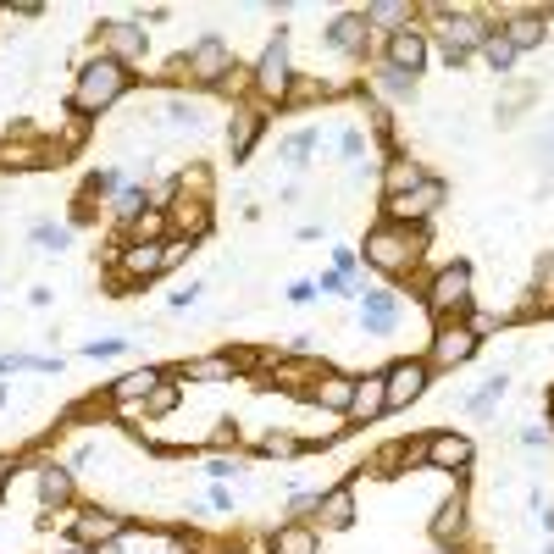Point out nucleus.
Returning a JSON list of instances; mask_svg holds the SVG:
<instances>
[{
    "label": "nucleus",
    "instance_id": "nucleus-31",
    "mask_svg": "<svg viewBox=\"0 0 554 554\" xmlns=\"http://www.w3.org/2000/svg\"><path fill=\"white\" fill-rule=\"evenodd\" d=\"M150 205H156V194L133 183V189H117V200H111V211H117V217L133 228V222H139V217H145V211H150Z\"/></svg>",
    "mask_w": 554,
    "mask_h": 554
},
{
    "label": "nucleus",
    "instance_id": "nucleus-48",
    "mask_svg": "<svg viewBox=\"0 0 554 554\" xmlns=\"http://www.w3.org/2000/svg\"><path fill=\"white\" fill-rule=\"evenodd\" d=\"M50 554H95V549H84V543H61V549H50Z\"/></svg>",
    "mask_w": 554,
    "mask_h": 554
},
{
    "label": "nucleus",
    "instance_id": "nucleus-29",
    "mask_svg": "<svg viewBox=\"0 0 554 554\" xmlns=\"http://www.w3.org/2000/svg\"><path fill=\"white\" fill-rule=\"evenodd\" d=\"M178 399H183V383H178V377H161L156 394L145 399V422H167L172 410H178Z\"/></svg>",
    "mask_w": 554,
    "mask_h": 554
},
{
    "label": "nucleus",
    "instance_id": "nucleus-50",
    "mask_svg": "<svg viewBox=\"0 0 554 554\" xmlns=\"http://www.w3.org/2000/svg\"><path fill=\"white\" fill-rule=\"evenodd\" d=\"M233 554H239V549H233Z\"/></svg>",
    "mask_w": 554,
    "mask_h": 554
},
{
    "label": "nucleus",
    "instance_id": "nucleus-1",
    "mask_svg": "<svg viewBox=\"0 0 554 554\" xmlns=\"http://www.w3.org/2000/svg\"><path fill=\"white\" fill-rule=\"evenodd\" d=\"M427 255V233L422 228H410V222H377V228H366L361 239V261L372 266V272L383 277H405L416 272V261Z\"/></svg>",
    "mask_w": 554,
    "mask_h": 554
},
{
    "label": "nucleus",
    "instance_id": "nucleus-8",
    "mask_svg": "<svg viewBox=\"0 0 554 554\" xmlns=\"http://www.w3.org/2000/svg\"><path fill=\"white\" fill-rule=\"evenodd\" d=\"M482 338L471 333L466 322H444L433 333V344H427V372H455V366H466L471 355H477Z\"/></svg>",
    "mask_w": 554,
    "mask_h": 554
},
{
    "label": "nucleus",
    "instance_id": "nucleus-18",
    "mask_svg": "<svg viewBox=\"0 0 554 554\" xmlns=\"http://www.w3.org/2000/svg\"><path fill=\"white\" fill-rule=\"evenodd\" d=\"M266 133V111L255 106H233V122H228V156L233 161H250L255 156V139Z\"/></svg>",
    "mask_w": 554,
    "mask_h": 554
},
{
    "label": "nucleus",
    "instance_id": "nucleus-5",
    "mask_svg": "<svg viewBox=\"0 0 554 554\" xmlns=\"http://www.w3.org/2000/svg\"><path fill=\"white\" fill-rule=\"evenodd\" d=\"M427 311L438 316V327L471 316V266L466 261H449L427 277Z\"/></svg>",
    "mask_w": 554,
    "mask_h": 554
},
{
    "label": "nucleus",
    "instance_id": "nucleus-51",
    "mask_svg": "<svg viewBox=\"0 0 554 554\" xmlns=\"http://www.w3.org/2000/svg\"><path fill=\"white\" fill-rule=\"evenodd\" d=\"M549 150H554V145H549Z\"/></svg>",
    "mask_w": 554,
    "mask_h": 554
},
{
    "label": "nucleus",
    "instance_id": "nucleus-13",
    "mask_svg": "<svg viewBox=\"0 0 554 554\" xmlns=\"http://www.w3.org/2000/svg\"><path fill=\"white\" fill-rule=\"evenodd\" d=\"M427 383H433V372H427V361H394L383 372V394H388V410H405L416 405V399L427 394Z\"/></svg>",
    "mask_w": 554,
    "mask_h": 554
},
{
    "label": "nucleus",
    "instance_id": "nucleus-24",
    "mask_svg": "<svg viewBox=\"0 0 554 554\" xmlns=\"http://www.w3.org/2000/svg\"><path fill=\"white\" fill-rule=\"evenodd\" d=\"M266 549H272V554H316L322 543H316L311 521H283V527L266 532Z\"/></svg>",
    "mask_w": 554,
    "mask_h": 554
},
{
    "label": "nucleus",
    "instance_id": "nucleus-3",
    "mask_svg": "<svg viewBox=\"0 0 554 554\" xmlns=\"http://www.w3.org/2000/svg\"><path fill=\"white\" fill-rule=\"evenodd\" d=\"M433 17H438V34H444V67H449V73H460L471 50H482V45H488V34H494L488 17L471 12V6H438Z\"/></svg>",
    "mask_w": 554,
    "mask_h": 554
},
{
    "label": "nucleus",
    "instance_id": "nucleus-25",
    "mask_svg": "<svg viewBox=\"0 0 554 554\" xmlns=\"http://www.w3.org/2000/svg\"><path fill=\"white\" fill-rule=\"evenodd\" d=\"M422 178H427V172H422V161H416V156H388L383 161V205L399 200V194H410Z\"/></svg>",
    "mask_w": 554,
    "mask_h": 554
},
{
    "label": "nucleus",
    "instance_id": "nucleus-17",
    "mask_svg": "<svg viewBox=\"0 0 554 554\" xmlns=\"http://www.w3.org/2000/svg\"><path fill=\"white\" fill-rule=\"evenodd\" d=\"M366 45H372V28H366L361 12H344V17H333V23H327V50H338V56L361 61Z\"/></svg>",
    "mask_w": 554,
    "mask_h": 554
},
{
    "label": "nucleus",
    "instance_id": "nucleus-43",
    "mask_svg": "<svg viewBox=\"0 0 554 554\" xmlns=\"http://www.w3.org/2000/svg\"><path fill=\"white\" fill-rule=\"evenodd\" d=\"M205 471H211V477H217V482H228L239 466H233V460H222V455H211V460H205Z\"/></svg>",
    "mask_w": 554,
    "mask_h": 554
},
{
    "label": "nucleus",
    "instance_id": "nucleus-42",
    "mask_svg": "<svg viewBox=\"0 0 554 554\" xmlns=\"http://www.w3.org/2000/svg\"><path fill=\"white\" fill-rule=\"evenodd\" d=\"M355 266H361V255H355V250H338V255H333V272H338V277H350Z\"/></svg>",
    "mask_w": 554,
    "mask_h": 554
},
{
    "label": "nucleus",
    "instance_id": "nucleus-45",
    "mask_svg": "<svg viewBox=\"0 0 554 554\" xmlns=\"http://www.w3.org/2000/svg\"><path fill=\"white\" fill-rule=\"evenodd\" d=\"M194 300H200V283H189V289H178V294H172V311H189Z\"/></svg>",
    "mask_w": 554,
    "mask_h": 554
},
{
    "label": "nucleus",
    "instance_id": "nucleus-44",
    "mask_svg": "<svg viewBox=\"0 0 554 554\" xmlns=\"http://www.w3.org/2000/svg\"><path fill=\"white\" fill-rule=\"evenodd\" d=\"M289 300L294 305H311L316 300V283H305V277H300V283H289Z\"/></svg>",
    "mask_w": 554,
    "mask_h": 554
},
{
    "label": "nucleus",
    "instance_id": "nucleus-35",
    "mask_svg": "<svg viewBox=\"0 0 554 554\" xmlns=\"http://www.w3.org/2000/svg\"><path fill=\"white\" fill-rule=\"evenodd\" d=\"M505 394H510V377H505V372H494L488 383H482V394H471V410H477V416H488V410H494Z\"/></svg>",
    "mask_w": 554,
    "mask_h": 554
},
{
    "label": "nucleus",
    "instance_id": "nucleus-11",
    "mask_svg": "<svg viewBox=\"0 0 554 554\" xmlns=\"http://www.w3.org/2000/svg\"><path fill=\"white\" fill-rule=\"evenodd\" d=\"M444 194H449V183L444 178H422L410 194H399V200H388L383 211H388V222H410V228H422L427 217H433L438 205H444Z\"/></svg>",
    "mask_w": 554,
    "mask_h": 554
},
{
    "label": "nucleus",
    "instance_id": "nucleus-38",
    "mask_svg": "<svg viewBox=\"0 0 554 554\" xmlns=\"http://www.w3.org/2000/svg\"><path fill=\"white\" fill-rule=\"evenodd\" d=\"M128 350V338H95V344H89L84 355H95V361H106V355H122Z\"/></svg>",
    "mask_w": 554,
    "mask_h": 554
},
{
    "label": "nucleus",
    "instance_id": "nucleus-7",
    "mask_svg": "<svg viewBox=\"0 0 554 554\" xmlns=\"http://www.w3.org/2000/svg\"><path fill=\"white\" fill-rule=\"evenodd\" d=\"M167 211V239H205L211 233V200H200V194H178V183H172V200L161 205Z\"/></svg>",
    "mask_w": 554,
    "mask_h": 554
},
{
    "label": "nucleus",
    "instance_id": "nucleus-49",
    "mask_svg": "<svg viewBox=\"0 0 554 554\" xmlns=\"http://www.w3.org/2000/svg\"><path fill=\"white\" fill-rule=\"evenodd\" d=\"M6 482H12V466H6V460H0V494H6Z\"/></svg>",
    "mask_w": 554,
    "mask_h": 554
},
{
    "label": "nucleus",
    "instance_id": "nucleus-33",
    "mask_svg": "<svg viewBox=\"0 0 554 554\" xmlns=\"http://www.w3.org/2000/svg\"><path fill=\"white\" fill-rule=\"evenodd\" d=\"M316 145H322V133H316V128H300V133L289 139V145H283V161H289V167L300 172L305 161H311V150H316Z\"/></svg>",
    "mask_w": 554,
    "mask_h": 554
},
{
    "label": "nucleus",
    "instance_id": "nucleus-15",
    "mask_svg": "<svg viewBox=\"0 0 554 554\" xmlns=\"http://www.w3.org/2000/svg\"><path fill=\"white\" fill-rule=\"evenodd\" d=\"M350 399H355V377L350 372H322L311 388H305V405L327 410V416H350Z\"/></svg>",
    "mask_w": 554,
    "mask_h": 554
},
{
    "label": "nucleus",
    "instance_id": "nucleus-39",
    "mask_svg": "<svg viewBox=\"0 0 554 554\" xmlns=\"http://www.w3.org/2000/svg\"><path fill=\"white\" fill-rule=\"evenodd\" d=\"M167 111H172V122H178V128H200V111H194L189 100H172Z\"/></svg>",
    "mask_w": 554,
    "mask_h": 554
},
{
    "label": "nucleus",
    "instance_id": "nucleus-41",
    "mask_svg": "<svg viewBox=\"0 0 554 554\" xmlns=\"http://www.w3.org/2000/svg\"><path fill=\"white\" fill-rule=\"evenodd\" d=\"M117 189H122V183H117V172H95L84 194H117Z\"/></svg>",
    "mask_w": 554,
    "mask_h": 554
},
{
    "label": "nucleus",
    "instance_id": "nucleus-37",
    "mask_svg": "<svg viewBox=\"0 0 554 554\" xmlns=\"http://www.w3.org/2000/svg\"><path fill=\"white\" fill-rule=\"evenodd\" d=\"M316 505H322V494H294L289 499V521H311Z\"/></svg>",
    "mask_w": 554,
    "mask_h": 554
},
{
    "label": "nucleus",
    "instance_id": "nucleus-4",
    "mask_svg": "<svg viewBox=\"0 0 554 554\" xmlns=\"http://www.w3.org/2000/svg\"><path fill=\"white\" fill-rule=\"evenodd\" d=\"M161 272H172L167 239H145V244H128V239H122L117 261H111V283H117V294L145 289V283H156Z\"/></svg>",
    "mask_w": 554,
    "mask_h": 554
},
{
    "label": "nucleus",
    "instance_id": "nucleus-34",
    "mask_svg": "<svg viewBox=\"0 0 554 554\" xmlns=\"http://www.w3.org/2000/svg\"><path fill=\"white\" fill-rule=\"evenodd\" d=\"M377 89H383L388 100H416V78L394 73V67H377Z\"/></svg>",
    "mask_w": 554,
    "mask_h": 554
},
{
    "label": "nucleus",
    "instance_id": "nucleus-21",
    "mask_svg": "<svg viewBox=\"0 0 554 554\" xmlns=\"http://www.w3.org/2000/svg\"><path fill=\"white\" fill-rule=\"evenodd\" d=\"M361 327L372 338H388L399 327V300L388 289H366V305H361Z\"/></svg>",
    "mask_w": 554,
    "mask_h": 554
},
{
    "label": "nucleus",
    "instance_id": "nucleus-2",
    "mask_svg": "<svg viewBox=\"0 0 554 554\" xmlns=\"http://www.w3.org/2000/svg\"><path fill=\"white\" fill-rule=\"evenodd\" d=\"M128 95V67L122 61H106V56H95V61H84L78 67V84H73V117H100V111H111L117 100Z\"/></svg>",
    "mask_w": 554,
    "mask_h": 554
},
{
    "label": "nucleus",
    "instance_id": "nucleus-6",
    "mask_svg": "<svg viewBox=\"0 0 554 554\" xmlns=\"http://www.w3.org/2000/svg\"><path fill=\"white\" fill-rule=\"evenodd\" d=\"M255 89H261L266 100H289V89H294V67H289V28H277L272 39H266V50H261V61H255Z\"/></svg>",
    "mask_w": 554,
    "mask_h": 554
},
{
    "label": "nucleus",
    "instance_id": "nucleus-30",
    "mask_svg": "<svg viewBox=\"0 0 554 554\" xmlns=\"http://www.w3.org/2000/svg\"><path fill=\"white\" fill-rule=\"evenodd\" d=\"M255 449H261L266 460H294V455H305V438L289 433V427H272V433H266Z\"/></svg>",
    "mask_w": 554,
    "mask_h": 554
},
{
    "label": "nucleus",
    "instance_id": "nucleus-16",
    "mask_svg": "<svg viewBox=\"0 0 554 554\" xmlns=\"http://www.w3.org/2000/svg\"><path fill=\"white\" fill-rule=\"evenodd\" d=\"M383 56H388V67H394V73L416 78L427 67V34H422V28H399V34H388Z\"/></svg>",
    "mask_w": 554,
    "mask_h": 554
},
{
    "label": "nucleus",
    "instance_id": "nucleus-32",
    "mask_svg": "<svg viewBox=\"0 0 554 554\" xmlns=\"http://www.w3.org/2000/svg\"><path fill=\"white\" fill-rule=\"evenodd\" d=\"M482 61H488V67H494L499 78L516 73V50H510V39H505V34H488V45H482Z\"/></svg>",
    "mask_w": 554,
    "mask_h": 554
},
{
    "label": "nucleus",
    "instance_id": "nucleus-26",
    "mask_svg": "<svg viewBox=\"0 0 554 554\" xmlns=\"http://www.w3.org/2000/svg\"><path fill=\"white\" fill-rule=\"evenodd\" d=\"M427 532H433V543L438 549H449V543L466 532V494H455V499H444V505L433 510V521H427Z\"/></svg>",
    "mask_w": 554,
    "mask_h": 554
},
{
    "label": "nucleus",
    "instance_id": "nucleus-27",
    "mask_svg": "<svg viewBox=\"0 0 554 554\" xmlns=\"http://www.w3.org/2000/svg\"><path fill=\"white\" fill-rule=\"evenodd\" d=\"M316 521H322L327 532L350 527V521H355V494H350V482H338V488H327V494H322V505H316Z\"/></svg>",
    "mask_w": 554,
    "mask_h": 554
},
{
    "label": "nucleus",
    "instance_id": "nucleus-14",
    "mask_svg": "<svg viewBox=\"0 0 554 554\" xmlns=\"http://www.w3.org/2000/svg\"><path fill=\"white\" fill-rule=\"evenodd\" d=\"M471 460H477V449H471V438L460 433H427V466L433 471H449V477H466Z\"/></svg>",
    "mask_w": 554,
    "mask_h": 554
},
{
    "label": "nucleus",
    "instance_id": "nucleus-19",
    "mask_svg": "<svg viewBox=\"0 0 554 554\" xmlns=\"http://www.w3.org/2000/svg\"><path fill=\"white\" fill-rule=\"evenodd\" d=\"M388 416V394H383V372L377 377H355V399H350V427H366V422H383Z\"/></svg>",
    "mask_w": 554,
    "mask_h": 554
},
{
    "label": "nucleus",
    "instance_id": "nucleus-9",
    "mask_svg": "<svg viewBox=\"0 0 554 554\" xmlns=\"http://www.w3.org/2000/svg\"><path fill=\"white\" fill-rule=\"evenodd\" d=\"M183 73L194 78L200 89H217V84H228V67H233V50H228V39H217V34H205L200 45L189 50V56L178 61Z\"/></svg>",
    "mask_w": 554,
    "mask_h": 554
},
{
    "label": "nucleus",
    "instance_id": "nucleus-28",
    "mask_svg": "<svg viewBox=\"0 0 554 554\" xmlns=\"http://www.w3.org/2000/svg\"><path fill=\"white\" fill-rule=\"evenodd\" d=\"M361 17H366V28H388V34L410 28V6H405V0H372Z\"/></svg>",
    "mask_w": 554,
    "mask_h": 554
},
{
    "label": "nucleus",
    "instance_id": "nucleus-22",
    "mask_svg": "<svg viewBox=\"0 0 554 554\" xmlns=\"http://www.w3.org/2000/svg\"><path fill=\"white\" fill-rule=\"evenodd\" d=\"M39 505L45 510L73 505V471L61 466V460H45V466H39Z\"/></svg>",
    "mask_w": 554,
    "mask_h": 554
},
{
    "label": "nucleus",
    "instance_id": "nucleus-36",
    "mask_svg": "<svg viewBox=\"0 0 554 554\" xmlns=\"http://www.w3.org/2000/svg\"><path fill=\"white\" fill-rule=\"evenodd\" d=\"M67 239H73V233L61 228V222H34V244H39V250H67Z\"/></svg>",
    "mask_w": 554,
    "mask_h": 554
},
{
    "label": "nucleus",
    "instance_id": "nucleus-46",
    "mask_svg": "<svg viewBox=\"0 0 554 554\" xmlns=\"http://www.w3.org/2000/svg\"><path fill=\"white\" fill-rule=\"evenodd\" d=\"M211 510H222V516H233V494H228V488H222V482H217V488H211Z\"/></svg>",
    "mask_w": 554,
    "mask_h": 554
},
{
    "label": "nucleus",
    "instance_id": "nucleus-10",
    "mask_svg": "<svg viewBox=\"0 0 554 554\" xmlns=\"http://www.w3.org/2000/svg\"><path fill=\"white\" fill-rule=\"evenodd\" d=\"M95 39H100V56L106 61H122V67L145 61V23H133V17H106L95 28Z\"/></svg>",
    "mask_w": 554,
    "mask_h": 554
},
{
    "label": "nucleus",
    "instance_id": "nucleus-47",
    "mask_svg": "<svg viewBox=\"0 0 554 554\" xmlns=\"http://www.w3.org/2000/svg\"><path fill=\"white\" fill-rule=\"evenodd\" d=\"M521 444H527V449H538V444H549V427H527V433H521Z\"/></svg>",
    "mask_w": 554,
    "mask_h": 554
},
{
    "label": "nucleus",
    "instance_id": "nucleus-12",
    "mask_svg": "<svg viewBox=\"0 0 554 554\" xmlns=\"http://www.w3.org/2000/svg\"><path fill=\"white\" fill-rule=\"evenodd\" d=\"M128 532H133V521L117 516V510H78L73 516V543H84V549H111Z\"/></svg>",
    "mask_w": 554,
    "mask_h": 554
},
{
    "label": "nucleus",
    "instance_id": "nucleus-20",
    "mask_svg": "<svg viewBox=\"0 0 554 554\" xmlns=\"http://www.w3.org/2000/svg\"><path fill=\"white\" fill-rule=\"evenodd\" d=\"M161 377H167V372H161V366H139V372L117 377V383L106 388V399H111V405H117V410H128V405H145V399L156 394V383H161Z\"/></svg>",
    "mask_w": 554,
    "mask_h": 554
},
{
    "label": "nucleus",
    "instance_id": "nucleus-40",
    "mask_svg": "<svg viewBox=\"0 0 554 554\" xmlns=\"http://www.w3.org/2000/svg\"><path fill=\"white\" fill-rule=\"evenodd\" d=\"M338 150H344V161H361V150H366L361 128H350V133H344V139H338Z\"/></svg>",
    "mask_w": 554,
    "mask_h": 554
},
{
    "label": "nucleus",
    "instance_id": "nucleus-23",
    "mask_svg": "<svg viewBox=\"0 0 554 554\" xmlns=\"http://www.w3.org/2000/svg\"><path fill=\"white\" fill-rule=\"evenodd\" d=\"M499 34L510 39V50H538L543 45V34H549V23H543V12H510L505 23H499Z\"/></svg>",
    "mask_w": 554,
    "mask_h": 554
}]
</instances>
